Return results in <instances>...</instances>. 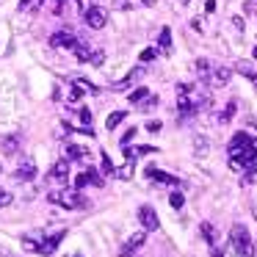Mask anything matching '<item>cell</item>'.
I'll return each instance as SVG.
<instances>
[{
  "label": "cell",
  "mask_w": 257,
  "mask_h": 257,
  "mask_svg": "<svg viewBox=\"0 0 257 257\" xmlns=\"http://www.w3.org/2000/svg\"><path fill=\"white\" fill-rule=\"evenodd\" d=\"M229 243H232V251L238 257H251V251H254V246H251V235L249 229L243 227V224H235L232 232H229Z\"/></svg>",
  "instance_id": "obj_1"
},
{
  "label": "cell",
  "mask_w": 257,
  "mask_h": 257,
  "mask_svg": "<svg viewBox=\"0 0 257 257\" xmlns=\"http://www.w3.org/2000/svg\"><path fill=\"white\" fill-rule=\"evenodd\" d=\"M47 199L53 202V205H61V207H89V199H86L83 194H72V191H50L47 194Z\"/></svg>",
  "instance_id": "obj_2"
},
{
  "label": "cell",
  "mask_w": 257,
  "mask_h": 257,
  "mask_svg": "<svg viewBox=\"0 0 257 257\" xmlns=\"http://www.w3.org/2000/svg\"><path fill=\"white\" fill-rule=\"evenodd\" d=\"M64 235H67V232H64V229H58V232H53V235H47V238H42L39 243H34V246H31V251H39V254L50 257L53 251L58 249V243L64 240Z\"/></svg>",
  "instance_id": "obj_3"
},
{
  "label": "cell",
  "mask_w": 257,
  "mask_h": 257,
  "mask_svg": "<svg viewBox=\"0 0 257 257\" xmlns=\"http://www.w3.org/2000/svg\"><path fill=\"white\" fill-rule=\"evenodd\" d=\"M80 42L75 39V34L69 28H61V31H56V34L50 36V47H58V50H75Z\"/></svg>",
  "instance_id": "obj_4"
},
{
  "label": "cell",
  "mask_w": 257,
  "mask_h": 257,
  "mask_svg": "<svg viewBox=\"0 0 257 257\" xmlns=\"http://www.w3.org/2000/svg\"><path fill=\"white\" fill-rule=\"evenodd\" d=\"M136 216H139L141 224H144L147 232H155V229L161 227V221H158V213H155V207H152V205H141Z\"/></svg>",
  "instance_id": "obj_5"
},
{
  "label": "cell",
  "mask_w": 257,
  "mask_h": 257,
  "mask_svg": "<svg viewBox=\"0 0 257 257\" xmlns=\"http://www.w3.org/2000/svg\"><path fill=\"white\" fill-rule=\"evenodd\" d=\"M83 20H86L89 28L100 31V28H105V23H108V12H105V9H100V6H91L89 12L83 14Z\"/></svg>",
  "instance_id": "obj_6"
},
{
  "label": "cell",
  "mask_w": 257,
  "mask_h": 257,
  "mask_svg": "<svg viewBox=\"0 0 257 257\" xmlns=\"http://www.w3.org/2000/svg\"><path fill=\"white\" fill-rule=\"evenodd\" d=\"M86 185H97V188H100V185H105V180L100 177V172H97V169H86V172H80L78 174V180H75V188H86Z\"/></svg>",
  "instance_id": "obj_7"
},
{
  "label": "cell",
  "mask_w": 257,
  "mask_h": 257,
  "mask_svg": "<svg viewBox=\"0 0 257 257\" xmlns=\"http://www.w3.org/2000/svg\"><path fill=\"white\" fill-rule=\"evenodd\" d=\"M14 177H17V180H25V183L36 180V163H34V158L23 155V161H20L17 172H14Z\"/></svg>",
  "instance_id": "obj_8"
},
{
  "label": "cell",
  "mask_w": 257,
  "mask_h": 257,
  "mask_svg": "<svg viewBox=\"0 0 257 257\" xmlns=\"http://www.w3.org/2000/svg\"><path fill=\"white\" fill-rule=\"evenodd\" d=\"M229 78H232V69H227V67H213L205 83H207V86H227Z\"/></svg>",
  "instance_id": "obj_9"
},
{
  "label": "cell",
  "mask_w": 257,
  "mask_h": 257,
  "mask_svg": "<svg viewBox=\"0 0 257 257\" xmlns=\"http://www.w3.org/2000/svg\"><path fill=\"white\" fill-rule=\"evenodd\" d=\"M144 238H147L144 232H136V235H130V238L122 243V249H119V254H122V257H130L133 251H139L141 246H144Z\"/></svg>",
  "instance_id": "obj_10"
},
{
  "label": "cell",
  "mask_w": 257,
  "mask_h": 257,
  "mask_svg": "<svg viewBox=\"0 0 257 257\" xmlns=\"http://www.w3.org/2000/svg\"><path fill=\"white\" fill-rule=\"evenodd\" d=\"M147 177H150L152 183H161V185H180V177H172V174L161 172V169H155V166H147Z\"/></svg>",
  "instance_id": "obj_11"
},
{
  "label": "cell",
  "mask_w": 257,
  "mask_h": 257,
  "mask_svg": "<svg viewBox=\"0 0 257 257\" xmlns=\"http://www.w3.org/2000/svg\"><path fill=\"white\" fill-rule=\"evenodd\" d=\"M75 53H78L80 61H91L94 67H100L102 58H105V56H102V50H91V47H86V45H78V47H75Z\"/></svg>",
  "instance_id": "obj_12"
},
{
  "label": "cell",
  "mask_w": 257,
  "mask_h": 257,
  "mask_svg": "<svg viewBox=\"0 0 257 257\" xmlns=\"http://www.w3.org/2000/svg\"><path fill=\"white\" fill-rule=\"evenodd\" d=\"M0 147H3V152H6V155H17V152L23 150V136H20V133H14V136H6Z\"/></svg>",
  "instance_id": "obj_13"
},
{
  "label": "cell",
  "mask_w": 257,
  "mask_h": 257,
  "mask_svg": "<svg viewBox=\"0 0 257 257\" xmlns=\"http://www.w3.org/2000/svg\"><path fill=\"white\" fill-rule=\"evenodd\" d=\"M47 177L56 180V183H64V180L69 177V161H67V158H64V161H58L56 166L50 169V174H47Z\"/></svg>",
  "instance_id": "obj_14"
},
{
  "label": "cell",
  "mask_w": 257,
  "mask_h": 257,
  "mask_svg": "<svg viewBox=\"0 0 257 257\" xmlns=\"http://www.w3.org/2000/svg\"><path fill=\"white\" fill-rule=\"evenodd\" d=\"M67 155L69 161H86V155H89V150L80 144H67Z\"/></svg>",
  "instance_id": "obj_15"
},
{
  "label": "cell",
  "mask_w": 257,
  "mask_h": 257,
  "mask_svg": "<svg viewBox=\"0 0 257 257\" xmlns=\"http://www.w3.org/2000/svg\"><path fill=\"white\" fill-rule=\"evenodd\" d=\"M158 47H161V53H172V31H169V28H161Z\"/></svg>",
  "instance_id": "obj_16"
},
{
  "label": "cell",
  "mask_w": 257,
  "mask_h": 257,
  "mask_svg": "<svg viewBox=\"0 0 257 257\" xmlns=\"http://www.w3.org/2000/svg\"><path fill=\"white\" fill-rule=\"evenodd\" d=\"M199 229H202V238H205L210 246H216V229H213V224L210 221H202Z\"/></svg>",
  "instance_id": "obj_17"
},
{
  "label": "cell",
  "mask_w": 257,
  "mask_h": 257,
  "mask_svg": "<svg viewBox=\"0 0 257 257\" xmlns=\"http://www.w3.org/2000/svg\"><path fill=\"white\" fill-rule=\"evenodd\" d=\"M210 69H213V64L207 61V58H199V61H196V75H199V80H202V83L207 80V75H210Z\"/></svg>",
  "instance_id": "obj_18"
},
{
  "label": "cell",
  "mask_w": 257,
  "mask_h": 257,
  "mask_svg": "<svg viewBox=\"0 0 257 257\" xmlns=\"http://www.w3.org/2000/svg\"><path fill=\"white\" fill-rule=\"evenodd\" d=\"M124 116H127V111H113V113H111V116H108V119H105V127H108V130H113V127H119V124H122V122H124Z\"/></svg>",
  "instance_id": "obj_19"
},
{
  "label": "cell",
  "mask_w": 257,
  "mask_h": 257,
  "mask_svg": "<svg viewBox=\"0 0 257 257\" xmlns=\"http://www.w3.org/2000/svg\"><path fill=\"white\" fill-rule=\"evenodd\" d=\"M235 108H238V105H235V100H232V102H227L224 113H218V122H229V119L235 116Z\"/></svg>",
  "instance_id": "obj_20"
},
{
  "label": "cell",
  "mask_w": 257,
  "mask_h": 257,
  "mask_svg": "<svg viewBox=\"0 0 257 257\" xmlns=\"http://www.w3.org/2000/svg\"><path fill=\"white\" fill-rule=\"evenodd\" d=\"M147 97H150V89H136V91H130V102H144Z\"/></svg>",
  "instance_id": "obj_21"
},
{
  "label": "cell",
  "mask_w": 257,
  "mask_h": 257,
  "mask_svg": "<svg viewBox=\"0 0 257 257\" xmlns=\"http://www.w3.org/2000/svg\"><path fill=\"white\" fill-rule=\"evenodd\" d=\"M113 172H116V169H113L111 158H108V155H102V174H105V177H113Z\"/></svg>",
  "instance_id": "obj_22"
},
{
  "label": "cell",
  "mask_w": 257,
  "mask_h": 257,
  "mask_svg": "<svg viewBox=\"0 0 257 257\" xmlns=\"http://www.w3.org/2000/svg\"><path fill=\"white\" fill-rule=\"evenodd\" d=\"M183 202H185V199H183V194H180V191H174V194L169 196V205H172L174 210H180V207H183Z\"/></svg>",
  "instance_id": "obj_23"
},
{
  "label": "cell",
  "mask_w": 257,
  "mask_h": 257,
  "mask_svg": "<svg viewBox=\"0 0 257 257\" xmlns=\"http://www.w3.org/2000/svg\"><path fill=\"white\" fill-rule=\"evenodd\" d=\"M113 174H116L119 180H130V174H133V163H124V166L119 169V172H113Z\"/></svg>",
  "instance_id": "obj_24"
},
{
  "label": "cell",
  "mask_w": 257,
  "mask_h": 257,
  "mask_svg": "<svg viewBox=\"0 0 257 257\" xmlns=\"http://www.w3.org/2000/svg\"><path fill=\"white\" fill-rule=\"evenodd\" d=\"M83 83H75L72 86V91H69V100H80V97H83Z\"/></svg>",
  "instance_id": "obj_25"
},
{
  "label": "cell",
  "mask_w": 257,
  "mask_h": 257,
  "mask_svg": "<svg viewBox=\"0 0 257 257\" xmlns=\"http://www.w3.org/2000/svg\"><path fill=\"white\" fill-rule=\"evenodd\" d=\"M158 56V50H155V47H147V50H141V61H152V58H155Z\"/></svg>",
  "instance_id": "obj_26"
},
{
  "label": "cell",
  "mask_w": 257,
  "mask_h": 257,
  "mask_svg": "<svg viewBox=\"0 0 257 257\" xmlns=\"http://www.w3.org/2000/svg\"><path fill=\"white\" fill-rule=\"evenodd\" d=\"M78 116H80V122H83V124H91V111H89V108H78Z\"/></svg>",
  "instance_id": "obj_27"
},
{
  "label": "cell",
  "mask_w": 257,
  "mask_h": 257,
  "mask_svg": "<svg viewBox=\"0 0 257 257\" xmlns=\"http://www.w3.org/2000/svg\"><path fill=\"white\" fill-rule=\"evenodd\" d=\"M12 199H14V196L9 194V191H3V188H0V207H6V205H12Z\"/></svg>",
  "instance_id": "obj_28"
},
{
  "label": "cell",
  "mask_w": 257,
  "mask_h": 257,
  "mask_svg": "<svg viewBox=\"0 0 257 257\" xmlns=\"http://www.w3.org/2000/svg\"><path fill=\"white\" fill-rule=\"evenodd\" d=\"M240 72H243V75H246V78H249V80H251V83H254V86H257V72H254V69H251V67H240Z\"/></svg>",
  "instance_id": "obj_29"
},
{
  "label": "cell",
  "mask_w": 257,
  "mask_h": 257,
  "mask_svg": "<svg viewBox=\"0 0 257 257\" xmlns=\"http://www.w3.org/2000/svg\"><path fill=\"white\" fill-rule=\"evenodd\" d=\"M94 6V3H91V0H78V9H80V14H86L89 12V9Z\"/></svg>",
  "instance_id": "obj_30"
},
{
  "label": "cell",
  "mask_w": 257,
  "mask_h": 257,
  "mask_svg": "<svg viewBox=\"0 0 257 257\" xmlns=\"http://www.w3.org/2000/svg\"><path fill=\"white\" fill-rule=\"evenodd\" d=\"M133 136H136V127H130L127 133L122 136V147H127V144H130V139H133Z\"/></svg>",
  "instance_id": "obj_31"
},
{
  "label": "cell",
  "mask_w": 257,
  "mask_h": 257,
  "mask_svg": "<svg viewBox=\"0 0 257 257\" xmlns=\"http://www.w3.org/2000/svg\"><path fill=\"white\" fill-rule=\"evenodd\" d=\"M161 127H163V124L158 122V119H155V122H147V130H150V133H158Z\"/></svg>",
  "instance_id": "obj_32"
},
{
  "label": "cell",
  "mask_w": 257,
  "mask_h": 257,
  "mask_svg": "<svg viewBox=\"0 0 257 257\" xmlns=\"http://www.w3.org/2000/svg\"><path fill=\"white\" fill-rule=\"evenodd\" d=\"M210 257H224V251L218 246H210Z\"/></svg>",
  "instance_id": "obj_33"
},
{
  "label": "cell",
  "mask_w": 257,
  "mask_h": 257,
  "mask_svg": "<svg viewBox=\"0 0 257 257\" xmlns=\"http://www.w3.org/2000/svg\"><path fill=\"white\" fill-rule=\"evenodd\" d=\"M31 6V0H20V9H28Z\"/></svg>",
  "instance_id": "obj_34"
},
{
  "label": "cell",
  "mask_w": 257,
  "mask_h": 257,
  "mask_svg": "<svg viewBox=\"0 0 257 257\" xmlns=\"http://www.w3.org/2000/svg\"><path fill=\"white\" fill-rule=\"evenodd\" d=\"M251 56H254V58H257V47H254V50H251Z\"/></svg>",
  "instance_id": "obj_35"
}]
</instances>
